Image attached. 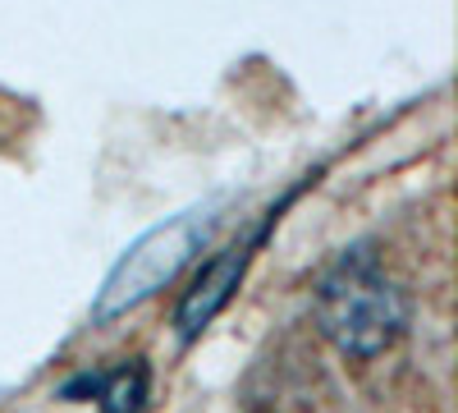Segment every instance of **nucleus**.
Listing matches in <instances>:
<instances>
[{"mask_svg":"<svg viewBox=\"0 0 458 413\" xmlns=\"http://www.w3.org/2000/svg\"><path fill=\"white\" fill-rule=\"evenodd\" d=\"M317 322L339 354L376 358L403 335L408 304L371 248H349L317 285Z\"/></svg>","mask_w":458,"mask_h":413,"instance_id":"f257e3e1","label":"nucleus"},{"mask_svg":"<svg viewBox=\"0 0 458 413\" xmlns=\"http://www.w3.org/2000/svg\"><path fill=\"white\" fill-rule=\"evenodd\" d=\"M147 367L142 358H129L120 363L114 372H101V377H83V382H73L69 395H79V391H92L97 409L101 413H147Z\"/></svg>","mask_w":458,"mask_h":413,"instance_id":"20e7f679","label":"nucleus"},{"mask_svg":"<svg viewBox=\"0 0 458 413\" xmlns=\"http://www.w3.org/2000/svg\"><path fill=\"white\" fill-rule=\"evenodd\" d=\"M266 225H271V220H266ZM266 225H261V230H252V235H243V239H234L229 248H220L211 262H202V271L193 276V285L183 289L179 308H174V326H179L183 340L202 335V326H211V322L225 313V304L234 298V289H239V280H243V271H248L252 253H257L261 239H266Z\"/></svg>","mask_w":458,"mask_h":413,"instance_id":"7ed1b4c3","label":"nucleus"},{"mask_svg":"<svg viewBox=\"0 0 458 413\" xmlns=\"http://www.w3.org/2000/svg\"><path fill=\"white\" fill-rule=\"evenodd\" d=\"M211 211L216 207H193L183 216H170L161 225H151L142 239L129 244V253L110 267L106 285L92 298V322H114L129 308L147 304L151 294H161L188 262L198 257V248L211 235Z\"/></svg>","mask_w":458,"mask_h":413,"instance_id":"f03ea898","label":"nucleus"}]
</instances>
